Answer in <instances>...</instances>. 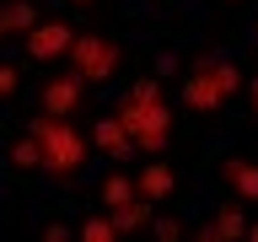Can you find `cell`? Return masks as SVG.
I'll list each match as a JSON object with an SVG mask.
<instances>
[{"instance_id":"obj_10","label":"cell","mask_w":258,"mask_h":242,"mask_svg":"<svg viewBox=\"0 0 258 242\" xmlns=\"http://www.w3.org/2000/svg\"><path fill=\"white\" fill-rule=\"evenodd\" d=\"M108 215H113V226H118V237H129V231H145V226H151V199H145V194H135L129 205H113Z\"/></svg>"},{"instance_id":"obj_7","label":"cell","mask_w":258,"mask_h":242,"mask_svg":"<svg viewBox=\"0 0 258 242\" xmlns=\"http://www.w3.org/2000/svg\"><path fill=\"white\" fill-rule=\"evenodd\" d=\"M221 183L237 194L242 205H258V161H247V156H226V161H221Z\"/></svg>"},{"instance_id":"obj_5","label":"cell","mask_w":258,"mask_h":242,"mask_svg":"<svg viewBox=\"0 0 258 242\" xmlns=\"http://www.w3.org/2000/svg\"><path fill=\"white\" fill-rule=\"evenodd\" d=\"M27 59H38V65H54V59H64V48H70V38H76V27L70 22H32L27 32Z\"/></svg>"},{"instance_id":"obj_19","label":"cell","mask_w":258,"mask_h":242,"mask_svg":"<svg viewBox=\"0 0 258 242\" xmlns=\"http://www.w3.org/2000/svg\"><path fill=\"white\" fill-rule=\"evenodd\" d=\"M70 237H76L70 221H43V242H70Z\"/></svg>"},{"instance_id":"obj_11","label":"cell","mask_w":258,"mask_h":242,"mask_svg":"<svg viewBox=\"0 0 258 242\" xmlns=\"http://www.w3.org/2000/svg\"><path fill=\"white\" fill-rule=\"evenodd\" d=\"M210 231H215V242H237V237H247L242 199H231V205H221V210H215V215H210Z\"/></svg>"},{"instance_id":"obj_17","label":"cell","mask_w":258,"mask_h":242,"mask_svg":"<svg viewBox=\"0 0 258 242\" xmlns=\"http://www.w3.org/2000/svg\"><path fill=\"white\" fill-rule=\"evenodd\" d=\"M151 231H156L161 242H177L183 237V221H177V215H151Z\"/></svg>"},{"instance_id":"obj_15","label":"cell","mask_w":258,"mask_h":242,"mask_svg":"<svg viewBox=\"0 0 258 242\" xmlns=\"http://www.w3.org/2000/svg\"><path fill=\"white\" fill-rule=\"evenodd\" d=\"M97 194H102V205H129V199H135V177H124V172H108L102 177V183H97Z\"/></svg>"},{"instance_id":"obj_6","label":"cell","mask_w":258,"mask_h":242,"mask_svg":"<svg viewBox=\"0 0 258 242\" xmlns=\"http://www.w3.org/2000/svg\"><path fill=\"white\" fill-rule=\"evenodd\" d=\"M86 102V81L70 70V76H48L43 92H38V113H54V118H70V113Z\"/></svg>"},{"instance_id":"obj_1","label":"cell","mask_w":258,"mask_h":242,"mask_svg":"<svg viewBox=\"0 0 258 242\" xmlns=\"http://www.w3.org/2000/svg\"><path fill=\"white\" fill-rule=\"evenodd\" d=\"M27 135H38V145H43V172L54 177V183H70V177L81 172L86 151H92V140H86L70 118H54V113H32Z\"/></svg>"},{"instance_id":"obj_14","label":"cell","mask_w":258,"mask_h":242,"mask_svg":"<svg viewBox=\"0 0 258 242\" xmlns=\"http://www.w3.org/2000/svg\"><path fill=\"white\" fill-rule=\"evenodd\" d=\"M76 237H81V242H118V226H113V215L102 210V215H86V221H76Z\"/></svg>"},{"instance_id":"obj_18","label":"cell","mask_w":258,"mask_h":242,"mask_svg":"<svg viewBox=\"0 0 258 242\" xmlns=\"http://www.w3.org/2000/svg\"><path fill=\"white\" fill-rule=\"evenodd\" d=\"M16 86H22V70L0 59V102H6V97H16Z\"/></svg>"},{"instance_id":"obj_2","label":"cell","mask_w":258,"mask_h":242,"mask_svg":"<svg viewBox=\"0 0 258 242\" xmlns=\"http://www.w3.org/2000/svg\"><path fill=\"white\" fill-rule=\"evenodd\" d=\"M237 86H242V70L231 59H199L194 65V76L183 81V108L188 113H221L226 108V97H237Z\"/></svg>"},{"instance_id":"obj_16","label":"cell","mask_w":258,"mask_h":242,"mask_svg":"<svg viewBox=\"0 0 258 242\" xmlns=\"http://www.w3.org/2000/svg\"><path fill=\"white\" fill-rule=\"evenodd\" d=\"M124 97H135V102H156V97H161V81L156 76H140V81H129Z\"/></svg>"},{"instance_id":"obj_4","label":"cell","mask_w":258,"mask_h":242,"mask_svg":"<svg viewBox=\"0 0 258 242\" xmlns=\"http://www.w3.org/2000/svg\"><path fill=\"white\" fill-rule=\"evenodd\" d=\"M64 59L76 65V76L86 81V86H102V81H113V70H118V59H124V48L113 43V38H102V32H76L70 48H64Z\"/></svg>"},{"instance_id":"obj_9","label":"cell","mask_w":258,"mask_h":242,"mask_svg":"<svg viewBox=\"0 0 258 242\" xmlns=\"http://www.w3.org/2000/svg\"><path fill=\"white\" fill-rule=\"evenodd\" d=\"M135 194H145L151 205H156V199H172V194H177V172H172L161 156H151V161L140 167V177H135Z\"/></svg>"},{"instance_id":"obj_20","label":"cell","mask_w":258,"mask_h":242,"mask_svg":"<svg viewBox=\"0 0 258 242\" xmlns=\"http://www.w3.org/2000/svg\"><path fill=\"white\" fill-rule=\"evenodd\" d=\"M172 70H177V54H172V48H161V54H156V70H151V76H156V81H167Z\"/></svg>"},{"instance_id":"obj_3","label":"cell","mask_w":258,"mask_h":242,"mask_svg":"<svg viewBox=\"0 0 258 242\" xmlns=\"http://www.w3.org/2000/svg\"><path fill=\"white\" fill-rule=\"evenodd\" d=\"M113 118L129 129L135 151H145V156H161V151L172 145V108H167L161 97H156V102H135V97H118Z\"/></svg>"},{"instance_id":"obj_12","label":"cell","mask_w":258,"mask_h":242,"mask_svg":"<svg viewBox=\"0 0 258 242\" xmlns=\"http://www.w3.org/2000/svg\"><path fill=\"white\" fill-rule=\"evenodd\" d=\"M32 22H38V6H32V0H16V6H0V38H6V32H27Z\"/></svg>"},{"instance_id":"obj_8","label":"cell","mask_w":258,"mask_h":242,"mask_svg":"<svg viewBox=\"0 0 258 242\" xmlns=\"http://www.w3.org/2000/svg\"><path fill=\"white\" fill-rule=\"evenodd\" d=\"M92 151H102L108 161H129V151H135V140H129V129L118 124V118H97L92 124Z\"/></svg>"},{"instance_id":"obj_21","label":"cell","mask_w":258,"mask_h":242,"mask_svg":"<svg viewBox=\"0 0 258 242\" xmlns=\"http://www.w3.org/2000/svg\"><path fill=\"white\" fill-rule=\"evenodd\" d=\"M247 92H253V118H258V76H253V86H247Z\"/></svg>"},{"instance_id":"obj_22","label":"cell","mask_w":258,"mask_h":242,"mask_svg":"<svg viewBox=\"0 0 258 242\" xmlns=\"http://www.w3.org/2000/svg\"><path fill=\"white\" fill-rule=\"evenodd\" d=\"M247 242H258V221H247Z\"/></svg>"},{"instance_id":"obj_23","label":"cell","mask_w":258,"mask_h":242,"mask_svg":"<svg viewBox=\"0 0 258 242\" xmlns=\"http://www.w3.org/2000/svg\"><path fill=\"white\" fill-rule=\"evenodd\" d=\"M76 6H92V0H76Z\"/></svg>"},{"instance_id":"obj_13","label":"cell","mask_w":258,"mask_h":242,"mask_svg":"<svg viewBox=\"0 0 258 242\" xmlns=\"http://www.w3.org/2000/svg\"><path fill=\"white\" fill-rule=\"evenodd\" d=\"M11 167H16V172H38V167H43V145H38V135L11 140Z\"/></svg>"}]
</instances>
